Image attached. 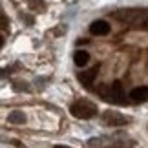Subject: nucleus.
<instances>
[{
  "instance_id": "obj_1",
  "label": "nucleus",
  "mask_w": 148,
  "mask_h": 148,
  "mask_svg": "<svg viewBox=\"0 0 148 148\" xmlns=\"http://www.w3.org/2000/svg\"><path fill=\"white\" fill-rule=\"evenodd\" d=\"M112 16L117 18L119 22H123V24H135L141 27H145V24L148 22V11L145 9H121L115 11Z\"/></svg>"
},
{
  "instance_id": "obj_2",
  "label": "nucleus",
  "mask_w": 148,
  "mask_h": 148,
  "mask_svg": "<svg viewBox=\"0 0 148 148\" xmlns=\"http://www.w3.org/2000/svg\"><path fill=\"white\" fill-rule=\"evenodd\" d=\"M70 112H71V115L77 117V119H92L95 113H97V106H95L93 102L86 101V99H81V101H75L70 106Z\"/></svg>"
},
{
  "instance_id": "obj_3",
  "label": "nucleus",
  "mask_w": 148,
  "mask_h": 148,
  "mask_svg": "<svg viewBox=\"0 0 148 148\" xmlns=\"http://www.w3.org/2000/svg\"><path fill=\"white\" fill-rule=\"evenodd\" d=\"M132 119L123 115V113L119 112H104L102 113V123L106 124V126H124V124H128Z\"/></svg>"
},
{
  "instance_id": "obj_4",
  "label": "nucleus",
  "mask_w": 148,
  "mask_h": 148,
  "mask_svg": "<svg viewBox=\"0 0 148 148\" xmlns=\"http://www.w3.org/2000/svg\"><path fill=\"white\" fill-rule=\"evenodd\" d=\"M90 33L92 35H97V37H104L110 33V24L106 20H95L90 24Z\"/></svg>"
},
{
  "instance_id": "obj_5",
  "label": "nucleus",
  "mask_w": 148,
  "mask_h": 148,
  "mask_svg": "<svg viewBox=\"0 0 148 148\" xmlns=\"http://www.w3.org/2000/svg\"><path fill=\"white\" fill-rule=\"evenodd\" d=\"M130 101L139 104V102H148V86H139L130 92Z\"/></svg>"
},
{
  "instance_id": "obj_6",
  "label": "nucleus",
  "mask_w": 148,
  "mask_h": 148,
  "mask_svg": "<svg viewBox=\"0 0 148 148\" xmlns=\"http://www.w3.org/2000/svg\"><path fill=\"white\" fill-rule=\"evenodd\" d=\"M110 90H112V93H110V101L112 102H117V104H123L124 102V92H123V84L121 81H115L113 84H110Z\"/></svg>"
},
{
  "instance_id": "obj_7",
  "label": "nucleus",
  "mask_w": 148,
  "mask_h": 148,
  "mask_svg": "<svg viewBox=\"0 0 148 148\" xmlns=\"http://www.w3.org/2000/svg\"><path fill=\"white\" fill-rule=\"evenodd\" d=\"M97 73H99V66H93V68H90L86 71L79 73V81H81L84 86H90V84L93 82V79L97 77Z\"/></svg>"
},
{
  "instance_id": "obj_8",
  "label": "nucleus",
  "mask_w": 148,
  "mask_h": 148,
  "mask_svg": "<svg viewBox=\"0 0 148 148\" xmlns=\"http://www.w3.org/2000/svg\"><path fill=\"white\" fill-rule=\"evenodd\" d=\"M88 60H90L88 51H84V49H77L75 53H73V62H75V64H77L79 68L86 66V64H88Z\"/></svg>"
},
{
  "instance_id": "obj_9",
  "label": "nucleus",
  "mask_w": 148,
  "mask_h": 148,
  "mask_svg": "<svg viewBox=\"0 0 148 148\" xmlns=\"http://www.w3.org/2000/svg\"><path fill=\"white\" fill-rule=\"evenodd\" d=\"M8 121H9L11 124H24V123H26V115H24V112L15 110V112H11V113H9Z\"/></svg>"
},
{
  "instance_id": "obj_10",
  "label": "nucleus",
  "mask_w": 148,
  "mask_h": 148,
  "mask_svg": "<svg viewBox=\"0 0 148 148\" xmlns=\"http://www.w3.org/2000/svg\"><path fill=\"white\" fill-rule=\"evenodd\" d=\"M29 9H33V11H42L46 9V4H44V0H31L29 2Z\"/></svg>"
},
{
  "instance_id": "obj_11",
  "label": "nucleus",
  "mask_w": 148,
  "mask_h": 148,
  "mask_svg": "<svg viewBox=\"0 0 148 148\" xmlns=\"http://www.w3.org/2000/svg\"><path fill=\"white\" fill-rule=\"evenodd\" d=\"M13 88L15 90H24V92H26V90H29V88H27V84H13Z\"/></svg>"
},
{
  "instance_id": "obj_12",
  "label": "nucleus",
  "mask_w": 148,
  "mask_h": 148,
  "mask_svg": "<svg viewBox=\"0 0 148 148\" xmlns=\"http://www.w3.org/2000/svg\"><path fill=\"white\" fill-rule=\"evenodd\" d=\"M2 29H4V31L8 29V18H5L4 15H2Z\"/></svg>"
},
{
  "instance_id": "obj_13",
  "label": "nucleus",
  "mask_w": 148,
  "mask_h": 148,
  "mask_svg": "<svg viewBox=\"0 0 148 148\" xmlns=\"http://www.w3.org/2000/svg\"><path fill=\"white\" fill-rule=\"evenodd\" d=\"M53 148H71V146H64V145H55Z\"/></svg>"
}]
</instances>
